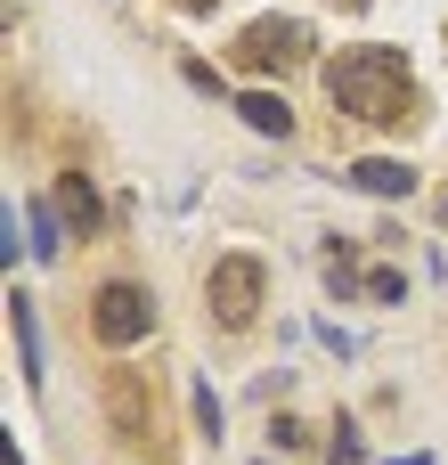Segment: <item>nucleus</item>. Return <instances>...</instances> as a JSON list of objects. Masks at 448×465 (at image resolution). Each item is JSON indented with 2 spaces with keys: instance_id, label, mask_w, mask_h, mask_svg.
I'll return each instance as SVG.
<instances>
[{
  "instance_id": "nucleus-1",
  "label": "nucleus",
  "mask_w": 448,
  "mask_h": 465,
  "mask_svg": "<svg viewBox=\"0 0 448 465\" xmlns=\"http://www.w3.org/2000/svg\"><path fill=\"white\" fill-rule=\"evenodd\" d=\"M326 90L343 98V114L392 123V114L408 106V57H400V49H343V57L326 65Z\"/></svg>"
},
{
  "instance_id": "nucleus-2",
  "label": "nucleus",
  "mask_w": 448,
  "mask_h": 465,
  "mask_svg": "<svg viewBox=\"0 0 448 465\" xmlns=\"http://www.w3.org/2000/svg\"><path fill=\"white\" fill-rule=\"evenodd\" d=\"M212 311H220V327H245V319L261 311V262H253V253H229V262L212 270Z\"/></svg>"
},
{
  "instance_id": "nucleus-3",
  "label": "nucleus",
  "mask_w": 448,
  "mask_h": 465,
  "mask_svg": "<svg viewBox=\"0 0 448 465\" xmlns=\"http://www.w3.org/2000/svg\"><path fill=\"white\" fill-rule=\"evenodd\" d=\"M302 49H310V25H294V16H261V25H245V41H237L245 65H302Z\"/></svg>"
},
{
  "instance_id": "nucleus-4",
  "label": "nucleus",
  "mask_w": 448,
  "mask_h": 465,
  "mask_svg": "<svg viewBox=\"0 0 448 465\" xmlns=\"http://www.w3.org/2000/svg\"><path fill=\"white\" fill-rule=\"evenodd\" d=\"M147 327H155L147 286H106V294H98V343H114V351H122V343H139Z\"/></svg>"
},
{
  "instance_id": "nucleus-5",
  "label": "nucleus",
  "mask_w": 448,
  "mask_h": 465,
  "mask_svg": "<svg viewBox=\"0 0 448 465\" xmlns=\"http://www.w3.org/2000/svg\"><path fill=\"white\" fill-rule=\"evenodd\" d=\"M351 188H367V196H408V188H416V172H408V163H384V155H367V163L351 172Z\"/></svg>"
},
{
  "instance_id": "nucleus-6",
  "label": "nucleus",
  "mask_w": 448,
  "mask_h": 465,
  "mask_svg": "<svg viewBox=\"0 0 448 465\" xmlns=\"http://www.w3.org/2000/svg\"><path fill=\"white\" fill-rule=\"evenodd\" d=\"M245 123H253V131H269V139H286V131H294V106H286V98H269V90H245Z\"/></svg>"
},
{
  "instance_id": "nucleus-7",
  "label": "nucleus",
  "mask_w": 448,
  "mask_h": 465,
  "mask_svg": "<svg viewBox=\"0 0 448 465\" xmlns=\"http://www.w3.org/2000/svg\"><path fill=\"white\" fill-rule=\"evenodd\" d=\"M16 351H24V384H41V319H33V302H16Z\"/></svg>"
},
{
  "instance_id": "nucleus-8",
  "label": "nucleus",
  "mask_w": 448,
  "mask_h": 465,
  "mask_svg": "<svg viewBox=\"0 0 448 465\" xmlns=\"http://www.w3.org/2000/svg\"><path fill=\"white\" fill-rule=\"evenodd\" d=\"M57 204L73 213V229H98V196H90L82 180H65V188H57Z\"/></svg>"
}]
</instances>
